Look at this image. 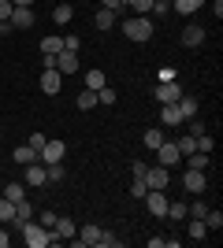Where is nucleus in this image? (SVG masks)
<instances>
[{
	"label": "nucleus",
	"instance_id": "49530a36",
	"mask_svg": "<svg viewBox=\"0 0 223 248\" xmlns=\"http://www.w3.org/2000/svg\"><path fill=\"white\" fill-rule=\"evenodd\" d=\"M11 4H15V8H34L37 0H11Z\"/></svg>",
	"mask_w": 223,
	"mask_h": 248
},
{
	"label": "nucleus",
	"instance_id": "72a5a7b5",
	"mask_svg": "<svg viewBox=\"0 0 223 248\" xmlns=\"http://www.w3.org/2000/svg\"><path fill=\"white\" fill-rule=\"evenodd\" d=\"M164 218H175V222H182V218H186V204H171L168 200V215Z\"/></svg>",
	"mask_w": 223,
	"mask_h": 248
},
{
	"label": "nucleus",
	"instance_id": "4468645a",
	"mask_svg": "<svg viewBox=\"0 0 223 248\" xmlns=\"http://www.w3.org/2000/svg\"><path fill=\"white\" fill-rule=\"evenodd\" d=\"M8 22H11V30H26V26H34V8H15Z\"/></svg>",
	"mask_w": 223,
	"mask_h": 248
},
{
	"label": "nucleus",
	"instance_id": "f3484780",
	"mask_svg": "<svg viewBox=\"0 0 223 248\" xmlns=\"http://www.w3.org/2000/svg\"><path fill=\"white\" fill-rule=\"evenodd\" d=\"M160 119H164V126H179L182 123L179 104H160Z\"/></svg>",
	"mask_w": 223,
	"mask_h": 248
},
{
	"label": "nucleus",
	"instance_id": "4c0bfd02",
	"mask_svg": "<svg viewBox=\"0 0 223 248\" xmlns=\"http://www.w3.org/2000/svg\"><path fill=\"white\" fill-rule=\"evenodd\" d=\"M201 134H208V126L201 119H190V137H201Z\"/></svg>",
	"mask_w": 223,
	"mask_h": 248
},
{
	"label": "nucleus",
	"instance_id": "37998d69",
	"mask_svg": "<svg viewBox=\"0 0 223 248\" xmlns=\"http://www.w3.org/2000/svg\"><path fill=\"white\" fill-rule=\"evenodd\" d=\"M168 11H171V4H160V0H156V4H153V11H149V15H156V19H164Z\"/></svg>",
	"mask_w": 223,
	"mask_h": 248
},
{
	"label": "nucleus",
	"instance_id": "b1692460",
	"mask_svg": "<svg viewBox=\"0 0 223 248\" xmlns=\"http://www.w3.org/2000/svg\"><path fill=\"white\" fill-rule=\"evenodd\" d=\"M201 4H205V0H171V11H179V15H193Z\"/></svg>",
	"mask_w": 223,
	"mask_h": 248
},
{
	"label": "nucleus",
	"instance_id": "79ce46f5",
	"mask_svg": "<svg viewBox=\"0 0 223 248\" xmlns=\"http://www.w3.org/2000/svg\"><path fill=\"white\" fill-rule=\"evenodd\" d=\"M45 141H49V137H45V134H30V141H26V145H30V148H37V152H41V148H45Z\"/></svg>",
	"mask_w": 223,
	"mask_h": 248
},
{
	"label": "nucleus",
	"instance_id": "a19ab883",
	"mask_svg": "<svg viewBox=\"0 0 223 248\" xmlns=\"http://www.w3.org/2000/svg\"><path fill=\"white\" fill-rule=\"evenodd\" d=\"M11 11H15V4H11V0H0V22H8Z\"/></svg>",
	"mask_w": 223,
	"mask_h": 248
},
{
	"label": "nucleus",
	"instance_id": "ea45409f",
	"mask_svg": "<svg viewBox=\"0 0 223 248\" xmlns=\"http://www.w3.org/2000/svg\"><path fill=\"white\" fill-rule=\"evenodd\" d=\"M78 48H82V41H78L74 33H67V37H64V52H78Z\"/></svg>",
	"mask_w": 223,
	"mask_h": 248
},
{
	"label": "nucleus",
	"instance_id": "6e6552de",
	"mask_svg": "<svg viewBox=\"0 0 223 248\" xmlns=\"http://www.w3.org/2000/svg\"><path fill=\"white\" fill-rule=\"evenodd\" d=\"M37 89H41L45 96H56L60 89H64V74H60V71H41V82H37Z\"/></svg>",
	"mask_w": 223,
	"mask_h": 248
},
{
	"label": "nucleus",
	"instance_id": "cd10ccee",
	"mask_svg": "<svg viewBox=\"0 0 223 248\" xmlns=\"http://www.w3.org/2000/svg\"><path fill=\"white\" fill-rule=\"evenodd\" d=\"M175 145H179V152H182V159H186V155L190 152H197V137H190V134H182L179 141H175Z\"/></svg>",
	"mask_w": 223,
	"mask_h": 248
},
{
	"label": "nucleus",
	"instance_id": "3c124183",
	"mask_svg": "<svg viewBox=\"0 0 223 248\" xmlns=\"http://www.w3.org/2000/svg\"><path fill=\"white\" fill-rule=\"evenodd\" d=\"M123 4H127V0H123Z\"/></svg>",
	"mask_w": 223,
	"mask_h": 248
},
{
	"label": "nucleus",
	"instance_id": "5701e85b",
	"mask_svg": "<svg viewBox=\"0 0 223 248\" xmlns=\"http://www.w3.org/2000/svg\"><path fill=\"white\" fill-rule=\"evenodd\" d=\"M201 222L208 226V233H216V230H223V211L220 207H208V215H205Z\"/></svg>",
	"mask_w": 223,
	"mask_h": 248
},
{
	"label": "nucleus",
	"instance_id": "0eeeda50",
	"mask_svg": "<svg viewBox=\"0 0 223 248\" xmlns=\"http://www.w3.org/2000/svg\"><path fill=\"white\" fill-rule=\"evenodd\" d=\"M141 182H145L149 189H168V182H171V174H168V167H149L145 174H141Z\"/></svg>",
	"mask_w": 223,
	"mask_h": 248
},
{
	"label": "nucleus",
	"instance_id": "9b49d317",
	"mask_svg": "<svg viewBox=\"0 0 223 248\" xmlns=\"http://www.w3.org/2000/svg\"><path fill=\"white\" fill-rule=\"evenodd\" d=\"M34 215H37V207H34L30 200H19V204H15V218H11L8 226H11V230H22V226H26V222H30Z\"/></svg>",
	"mask_w": 223,
	"mask_h": 248
},
{
	"label": "nucleus",
	"instance_id": "412c9836",
	"mask_svg": "<svg viewBox=\"0 0 223 248\" xmlns=\"http://www.w3.org/2000/svg\"><path fill=\"white\" fill-rule=\"evenodd\" d=\"M4 197H8L11 204H19V200H26V186H22V182H8V186H4Z\"/></svg>",
	"mask_w": 223,
	"mask_h": 248
},
{
	"label": "nucleus",
	"instance_id": "f8f14e48",
	"mask_svg": "<svg viewBox=\"0 0 223 248\" xmlns=\"http://www.w3.org/2000/svg\"><path fill=\"white\" fill-rule=\"evenodd\" d=\"M182 186H186V193L201 197V193H205V170H190V167H186V178H182Z\"/></svg>",
	"mask_w": 223,
	"mask_h": 248
},
{
	"label": "nucleus",
	"instance_id": "f257e3e1",
	"mask_svg": "<svg viewBox=\"0 0 223 248\" xmlns=\"http://www.w3.org/2000/svg\"><path fill=\"white\" fill-rule=\"evenodd\" d=\"M123 33H127V41L145 45L149 37H153V19H149V15H134V19L123 22Z\"/></svg>",
	"mask_w": 223,
	"mask_h": 248
},
{
	"label": "nucleus",
	"instance_id": "c756f323",
	"mask_svg": "<svg viewBox=\"0 0 223 248\" xmlns=\"http://www.w3.org/2000/svg\"><path fill=\"white\" fill-rule=\"evenodd\" d=\"M205 237H208V226L201 218H190V241H205Z\"/></svg>",
	"mask_w": 223,
	"mask_h": 248
},
{
	"label": "nucleus",
	"instance_id": "20e7f679",
	"mask_svg": "<svg viewBox=\"0 0 223 248\" xmlns=\"http://www.w3.org/2000/svg\"><path fill=\"white\" fill-rule=\"evenodd\" d=\"M141 204L149 207V215H156V218L168 215V197H164V189H149L145 197H141Z\"/></svg>",
	"mask_w": 223,
	"mask_h": 248
},
{
	"label": "nucleus",
	"instance_id": "a18cd8bd",
	"mask_svg": "<svg viewBox=\"0 0 223 248\" xmlns=\"http://www.w3.org/2000/svg\"><path fill=\"white\" fill-rule=\"evenodd\" d=\"M145 170H149V163H141V159H138V163H130V174H134V178H141Z\"/></svg>",
	"mask_w": 223,
	"mask_h": 248
},
{
	"label": "nucleus",
	"instance_id": "393cba45",
	"mask_svg": "<svg viewBox=\"0 0 223 248\" xmlns=\"http://www.w3.org/2000/svg\"><path fill=\"white\" fill-rule=\"evenodd\" d=\"M74 104H78V111H89V108H97V89H82Z\"/></svg>",
	"mask_w": 223,
	"mask_h": 248
},
{
	"label": "nucleus",
	"instance_id": "6ab92c4d",
	"mask_svg": "<svg viewBox=\"0 0 223 248\" xmlns=\"http://www.w3.org/2000/svg\"><path fill=\"white\" fill-rule=\"evenodd\" d=\"M71 19H74V8H71V4H56V8H52V22H56V26H67Z\"/></svg>",
	"mask_w": 223,
	"mask_h": 248
},
{
	"label": "nucleus",
	"instance_id": "bb28decb",
	"mask_svg": "<svg viewBox=\"0 0 223 248\" xmlns=\"http://www.w3.org/2000/svg\"><path fill=\"white\" fill-rule=\"evenodd\" d=\"M101 85H104V71H101V67L86 71V89H101Z\"/></svg>",
	"mask_w": 223,
	"mask_h": 248
},
{
	"label": "nucleus",
	"instance_id": "58836bf2",
	"mask_svg": "<svg viewBox=\"0 0 223 248\" xmlns=\"http://www.w3.org/2000/svg\"><path fill=\"white\" fill-rule=\"evenodd\" d=\"M56 218H60L56 211H41V218H37V222H41L45 230H52V226H56Z\"/></svg>",
	"mask_w": 223,
	"mask_h": 248
},
{
	"label": "nucleus",
	"instance_id": "f03ea898",
	"mask_svg": "<svg viewBox=\"0 0 223 248\" xmlns=\"http://www.w3.org/2000/svg\"><path fill=\"white\" fill-rule=\"evenodd\" d=\"M19 233H22V241H26L30 248H45V245H52V230H45L41 222H34V218L19 230Z\"/></svg>",
	"mask_w": 223,
	"mask_h": 248
},
{
	"label": "nucleus",
	"instance_id": "09e8293b",
	"mask_svg": "<svg viewBox=\"0 0 223 248\" xmlns=\"http://www.w3.org/2000/svg\"><path fill=\"white\" fill-rule=\"evenodd\" d=\"M0 33H11V22H0Z\"/></svg>",
	"mask_w": 223,
	"mask_h": 248
},
{
	"label": "nucleus",
	"instance_id": "e433bc0d",
	"mask_svg": "<svg viewBox=\"0 0 223 248\" xmlns=\"http://www.w3.org/2000/svg\"><path fill=\"white\" fill-rule=\"evenodd\" d=\"M212 148H216V141H212L208 134H201V137H197V152H208V155H212Z\"/></svg>",
	"mask_w": 223,
	"mask_h": 248
},
{
	"label": "nucleus",
	"instance_id": "a878e982",
	"mask_svg": "<svg viewBox=\"0 0 223 248\" xmlns=\"http://www.w3.org/2000/svg\"><path fill=\"white\" fill-rule=\"evenodd\" d=\"M186 159H190V170H208V159H212V155L208 152H190Z\"/></svg>",
	"mask_w": 223,
	"mask_h": 248
},
{
	"label": "nucleus",
	"instance_id": "ddd939ff",
	"mask_svg": "<svg viewBox=\"0 0 223 248\" xmlns=\"http://www.w3.org/2000/svg\"><path fill=\"white\" fill-rule=\"evenodd\" d=\"M74 233H78V226H74L71 218H64V215H60V218H56V226H52V245H56V241H64V237L71 241Z\"/></svg>",
	"mask_w": 223,
	"mask_h": 248
},
{
	"label": "nucleus",
	"instance_id": "39448f33",
	"mask_svg": "<svg viewBox=\"0 0 223 248\" xmlns=\"http://www.w3.org/2000/svg\"><path fill=\"white\" fill-rule=\"evenodd\" d=\"M64 155H67V145H64V141H52V137H49V141H45V148L37 152V159L49 167V163H64Z\"/></svg>",
	"mask_w": 223,
	"mask_h": 248
},
{
	"label": "nucleus",
	"instance_id": "423d86ee",
	"mask_svg": "<svg viewBox=\"0 0 223 248\" xmlns=\"http://www.w3.org/2000/svg\"><path fill=\"white\" fill-rule=\"evenodd\" d=\"M179 159H182V152H179V145H175V141H160V148H156V163H160V167H168V170H171Z\"/></svg>",
	"mask_w": 223,
	"mask_h": 248
},
{
	"label": "nucleus",
	"instance_id": "dca6fc26",
	"mask_svg": "<svg viewBox=\"0 0 223 248\" xmlns=\"http://www.w3.org/2000/svg\"><path fill=\"white\" fill-rule=\"evenodd\" d=\"M64 52V33H49L41 37V56H60Z\"/></svg>",
	"mask_w": 223,
	"mask_h": 248
},
{
	"label": "nucleus",
	"instance_id": "aec40b11",
	"mask_svg": "<svg viewBox=\"0 0 223 248\" xmlns=\"http://www.w3.org/2000/svg\"><path fill=\"white\" fill-rule=\"evenodd\" d=\"M197 108H201V104H197V96H186V93L179 96V111H182V119H193V115H197Z\"/></svg>",
	"mask_w": 223,
	"mask_h": 248
},
{
	"label": "nucleus",
	"instance_id": "c9c22d12",
	"mask_svg": "<svg viewBox=\"0 0 223 248\" xmlns=\"http://www.w3.org/2000/svg\"><path fill=\"white\" fill-rule=\"evenodd\" d=\"M145 193H149V186H145V182H141V178H130V197H134V200H141Z\"/></svg>",
	"mask_w": 223,
	"mask_h": 248
},
{
	"label": "nucleus",
	"instance_id": "c85d7f7f",
	"mask_svg": "<svg viewBox=\"0 0 223 248\" xmlns=\"http://www.w3.org/2000/svg\"><path fill=\"white\" fill-rule=\"evenodd\" d=\"M141 141H145V148H153V152H156L160 141H164V130H145V134H141Z\"/></svg>",
	"mask_w": 223,
	"mask_h": 248
},
{
	"label": "nucleus",
	"instance_id": "2eb2a0df",
	"mask_svg": "<svg viewBox=\"0 0 223 248\" xmlns=\"http://www.w3.org/2000/svg\"><path fill=\"white\" fill-rule=\"evenodd\" d=\"M182 45H186V48H201L205 45V26H186V30H182Z\"/></svg>",
	"mask_w": 223,
	"mask_h": 248
},
{
	"label": "nucleus",
	"instance_id": "a211bd4d",
	"mask_svg": "<svg viewBox=\"0 0 223 248\" xmlns=\"http://www.w3.org/2000/svg\"><path fill=\"white\" fill-rule=\"evenodd\" d=\"M93 26H97V30H112V26H116V11L97 8V15H93Z\"/></svg>",
	"mask_w": 223,
	"mask_h": 248
},
{
	"label": "nucleus",
	"instance_id": "1a4fd4ad",
	"mask_svg": "<svg viewBox=\"0 0 223 248\" xmlns=\"http://www.w3.org/2000/svg\"><path fill=\"white\" fill-rule=\"evenodd\" d=\"M153 96H156V104H179V96H182V85H179V82H160Z\"/></svg>",
	"mask_w": 223,
	"mask_h": 248
},
{
	"label": "nucleus",
	"instance_id": "2f4dec72",
	"mask_svg": "<svg viewBox=\"0 0 223 248\" xmlns=\"http://www.w3.org/2000/svg\"><path fill=\"white\" fill-rule=\"evenodd\" d=\"M116 100H119V96H116V89H108V85H101V89H97V104H104V108H112Z\"/></svg>",
	"mask_w": 223,
	"mask_h": 248
},
{
	"label": "nucleus",
	"instance_id": "7ed1b4c3",
	"mask_svg": "<svg viewBox=\"0 0 223 248\" xmlns=\"http://www.w3.org/2000/svg\"><path fill=\"white\" fill-rule=\"evenodd\" d=\"M22 186H26V189H41V186H49V178H45V163H41V159H34V163L22 167Z\"/></svg>",
	"mask_w": 223,
	"mask_h": 248
},
{
	"label": "nucleus",
	"instance_id": "c03bdc74",
	"mask_svg": "<svg viewBox=\"0 0 223 248\" xmlns=\"http://www.w3.org/2000/svg\"><path fill=\"white\" fill-rule=\"evenodd\" d=\"M101 8H108V11H116V15H119V11H123V0H101Z\"/></svg>",
	"mask_w": 223,
	"mask_h": 248
},
{
	"label": "nucleus",
	"instance_id": "9d476101",
	"mask_svg": "<svg viewBox=\"0 0 223 248\" xmlns=\"http://www.w3.org/2000/svg\"><path fill=\"white\" fill-rule=\"evenodd\" d=\"M56 71L64 74H78L82 71V60H78V52H60V56H56Z\"/></svg>",
	"mask_w": 223,
	"mask_h": 248
},
{
	"label": "nucleus",
	"instance_id": "4be33fe9",
	"mask_svg": "<svg viewBox=\"0 0 223 248\" xmlns=\"http://www.w3.org/2000/svg\"><path fill=\"white\" fill-rule=\"evenodd\" d=\"M11 155H15V163H19V167H26V163H34V159H37V148H30V145H19Z\"/></svg>",
	"mask_w": 223,
	"mask_h": 248
},
{
	"label": "nucleus",
	"instance_id": "f704fd0d",
	"mask_svg": "<svg viewBox=\"0 0 223 248\" xmlns=\"http://www.w3.org/2000/svg\"><path fill=\"white\" fill-rule=\"evenodd\" d=\"M45 178L49 182H64V163H49L45 167Z\"/></svg>",
	"mask_w": 223,
	"mask_h": 248
},
{
	"label": "nucleus",
	"instance_id": "8fccbe9b",
	"mask_svg": "<svg viewBox=\"0 0 223 248\" xmlns=\"http://www.w3.org/2000/svg\"><path fill=\"white\" fill-rule=\"evenodd\" d=\"M160 4H171V0H160Z\"/></svg>",
	"mask_w": 223,
	"mask_h": 248
},
{
	"label": "nucleus",
	"instance_id": "de8ad7c7",
	"mask_svg": "<svg viewBox=\"0 0 223 248\" xmlns=\"http://www.w3.org/2000/svg\"><path fill=\"white\" fill-rule=\"evenodd\" d=\"M0 248H8V230H0Z\"/></svg>",
	"mask_w": 223,
	"mask_h": 248
},
{
	"label": "nucleus",
	"instance_id": "473e14b6",
	"mask_svg": "<svg viewBox=\"0 0 223 248\" xmlns=\"http://www.w3.org/2000/svg\"><path fill=\"white\" fill-rule=\"evenodd\" d=\"M11 218H15V204L8 197H0V222H11Z\"/></svg>",
	"mask_w": 223,
	"mask_h": 248
},
{
	"label": "nucleus",
	"instance_id": "7c9ffc66",
	"mask_svg": "<svg viewBox=\"0 0 223 248\" xmlns=\"http://www.w3.org/2000/svg\"><path fill=\"white\" fill-rule=\"evenodd\" d=\"M153 4H156V0H127V8L134 11V15H149V11H153Z\"/></svg>",
	"mask_w": 223,
	"mask_h": 248
}]
</instances>
